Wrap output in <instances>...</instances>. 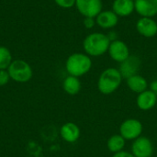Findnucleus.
I'll return each mask as SVG.
<instances>
[{"label": "nucleus", "mask_w": 157, "mask_h": 157, "mask_svg": "<svg viewBox=\"0 0 157 157\" xmlns=\"http://www.w3.org/2000/svg\"><path fill=\"white\" fill-rule=\"evenodd\" d=\"M108 37H109V39L110 40V41H112V40H118L117 39V33L113 30V31H110L109 34H108Z\"/></svg>", "instance_id": "obj_25"}, {"label": "nucleus", "mask_w": 157, "mask_h": 157, "mask_svg": "<svg viewBox=\"0 0 157 157\" xmlns=\"http://www.w3.org/2000/svg\"><path fill=\"white\" fill-rule=\"evenodd\" d=\"M92 59L86 53L75 52L65 62V69L69 75L80 77L86 75L92 68Z\"/></svg>", "instance_id": "obj_3"}, {"label": "nucleus", "mask_w": 157, "mask_h": 157, "mask_svg": "<svg viewBox=\"0 0 157 157\" xmlns=\"http://www.w3.org/2000/svg\"><path fill=\"white\" fill-rule=\"evenodd\" d=\"M96 24L102 29H113L119 23V17L111 10H102L96 17Z\"/></svg>", "instance_id": "obj_11"}, {"label": "nucleus", "mask_w": 157, "mask_h": 157, "mask_svg": "<svg viewBox=\"0 0 157 157\" xmlns=\"http://www.w3.org/2000/svg\"><path fill=\"white\" fill-rule=\"evenodd\" d=\"M126 84L128 88L136 94H140L148 89V81L141 75L137 74L126 79Z\"/></svg>", "instance_id": "obj_16"}, {"label": "nucleus", "mask_w": 157, "mask_h": 157, "mask_svg": "<svg viewBox=\"0 0 157 157\" xmlns=\"http://www.w3.org/2000/svg\"><path fill=\"white\" fill-rule=\"evenodd\" d=\"M112 157H135L132 152H127V151H121V152H119L117 154H114Z\"/></svg>", "instance_id": "obj_23"}, {"label": "nucleus", "mask_w": 157, "mask_h": 157, "mask_svg": "<svg viewBox=\"0 0 157 157\" xmlns=\"http://www.w3.org/2000/svg\"><path fill=\"white\" fill-rule=\"evenodd\" d=\"M81 131L77 124L74 122H66L60 129V135L62 139L69 144H74L80 138Z\"/></svg>", "instance_id": "obj_13"}, {"label": "nucleus", "mask_w": 157, "mask_h": 157, "mask_svg": "<svg viewBox=\"0 0 157 157\" xmlns=\"http://www.w3.org/2000/svg\"><path fill=\"white\" fill-rule=\"evenodd\" d=\"M122 75L118 68L109 67L99 75L98 80V89L103 95H110L117 91L122 83Z\"/></svg>", "instance_id": "obj_2"}, {"label": "nucleus", "mask_w": 157, "mask_h": 157, "mask_svg": "<svg viewBox=\"0 0 157 157\" xmlns=\"http://www.w3.org/2000/svg\"><path fill=\"white\" fill-rule=\"evenodd\" d=\"M112 10L119 17H129L135 11L134 0H114L112 3Z\"/></svg>", "instance_id": "obj_15"}, {"label": "nucleus", "mask_w": 157, "mask_h": 157, "mask_svg": "<svg viewBox=\"0 0 157 157\" xmlns=\"http://www.w3.org/2000/svg\"><path fill=\"white\" fill-rule=\"evenodd\" d=\"M83 24H84V27L87 29H93L95 27V25H97L95 17H84Z\"/></svg>", "instance_id": "obj_22"}, {"label": "nucleus", "mask_w": 157, "mask_h": 157, "mask_svg": "<svg viewBox=\"0 0 157 157\" xmlns=\"http://www.w3.org/2000/svg\"><path fill=\"white\" fill-rule=\"evenodd\" d=\"M156 157H157V156H156Z\"/></svg>", "instance_id": "obj_26"}, {"label": "nucleus", "mask_w": 157, "mask_h": 157, "mask_svg": "<svg viewBox=\"0 0 157 157\" xmlns=\"http://www.w3.org/2000/svg\"><path fill=\"white\" fill-rule=\"evenodd\" d=\"M108 53L111 60L119 63L124 62L131 55L128 45L121 40H115L110 41Z\"/></svg>", "instance_id": "obj_8"}, {"label": "nucleus", "mask_w": 157, "mask_h": 157, "mask_svg": "<svg viewBox=\"0 0 157 157\" xmlns=\"http://www.w3.org/2000/svg\"><path fill=\"white\" fill-rule=\"evenodd\" d=\"M10 79L17 83H26L32 77L33 72L30 65L20 59L12 61L11 64L7 68Z\"/></svg>", "instance_id": "obj_4"}, {"label": "nucleus", "mask_w": 157, "mask_h": 157, "mask_svg": "<svg viewBox=\"0 0 157 157\" xmlns=\"http://www.w3.org/2000/svg\"><path fill=\"white\" fill-rule=\"evenodd\" d=\"M157 103V96L151 90L147 89L138 94L136 98L137 107L144 111L150 110L155 107Z\"/></svg>", "instance_id": "obj_14"}, {"label": "nucleus", "mask_w": 157, "mask_h": 157, "mask_svg": "<svg viewBox=\"0 0 157 157\" xmlns=\"http://www.w3.org/2000/svg\"><path fill=\"white\" fill-rule=\"evenodd\" d=\"M10 76L7 70H0V86H6L9 82Z\"/></svg>", "instance_id": "obj_21"}, {"label": "nucleus", "mask_w": 157, "mask_h": 157, "mask_svg": "<svg viewBox=\"0 0 157 157\" xmlns=\"http://www.w3.org/2000/svg\"><path fill=\"white\" fill-rule=\"evenodd\" d=\"M110 40L108 34L103 32H92L88 34L83 41L85 53L90 57H99L108 52Z\"/></svg>", "instance_id": "obj_1"}, {"label": "nucleus", "mask_w": 157, "mask_h": 157, "mask_svg": "<svg viewBox=\"0 0 157 157\" xmlns=\"http://www.w3.org/2000/svg\"><path fill=\"white\" fill-rule=\"evenodd\" d=\"M138 33L144 38H154L157 35V22L154 17H141L135 25Z\"/></svg>", "instance_id": "obj_10"}, {"label": "nucleus", "mask_w": 157, "mask_h": 157, "mask_svg": "<svg viewBox=\"0 0 157 157\" xmlns=\"http://www.w3.org/2000/svg\"><path fill=\"white\" fill-rule=\"evenodd\" d=\"M150 89L157 96V79L154 80L151 84H150Z\"/></svg>", "instance_id": "obj_24"}, {"label": "nucleus", "mask_w": 157, "mask_h": 157, "mask_svg": "<svg viewBox=\"0 0 157 157\" xmlns=\"http://www.w3.org/2000/svg\"><path fill=\"white\" fill-rule=\"evenodd\" d=\"M63 88L68 95H77L81 90V82L78 77L68 75L63 82Z\"/></svg>", "instance_id": "obj_17"}, {"label": "nucleus", "mask_w": 157, "mask_h": 157, "mask_svg": "<svg viewBox=\"0 0 157 157\" xmlns=\"http://www.w3.org/2000/svg\"><path fill=\"white\" fill-rule=\"evenodd\" d=\"M125 145H126V140L120 133L111 135L107 142V147L109 151L113 155L123 151Z\"/></svg>", "instance_id": "obj_18"}, {"label": "nucleus", "mask_w": 157, "mask_h": 157, "mask_svg": "<svg viewBox=\"0 0 157 157\" xmlns=\"http://www.w3.org/2000/svg\"><path fill=\"white\" fill-rule=\"evenodd\" d=\"M12 63L10 51L4 46H0V70H7Z\"/></svg>", "instance_id": "obj_19"}, {"label": "nucleus", "mask_w": 157, "mask_h": 157, "mask_svg": "<svg viewBox=\"0 0 157 157\" xmlns=\"http://www.w3.org/2000/svg\"><path fill=\"white\" fill-rule=\"evenodd\" d=\"M142 65V61L137 55H130L124 62L120 63L118 68L124 79L137 75Z\"/></svg>", "instance_id": "obj_9"}, {"label": "nucleus", "mask_w": 157, "mask_h": 157, "mask_svg": "<svg viewBox=\"0 0 157 157\" xmlns=\"http://www.w3.org/2000/svg\"><path fill=\"white\" fill-rule=\"evenodd\" d=\"M154 151L152 141L145 136H140L132 142V154L135 157H152Z\"/></svg>", "instance_id": "obj_7"}, {"label": "nucleus", "mask_w": 157, "mask_h": 157, "mask_svg": "<svg viewBox=\"0 0 157 157\" xmlns=\"http://www.w3.org/2000/svg\"><path fill=\"white\" fill-rule=\"evenodd\" d=\"M134 6L140 17H154L157 15V0H134Z\"/></svg>", "instance_id": "obj_12"}, {"label": "nucleus", "mask_w": 157, "mask_h": 157, "mask_svg": "<svg viewBox=\"0 0 157 157\" xmlns=\"http://www.w3.org/2000/svg\"><path fill=\"white\" fill-rule=\"evenodd\" d=\"M144 131L143 123L137 119H127L120 126V134L126 141H134L142 136Z\"/></svg>", "instance_id": "obj_5"}, {"label": "nucleus", "mask_w": 157, "mask_h": 157, "mask_svg": "<svg viewBox=\"0 0 157 157\" xmlns=\"http://www.w3.org/2000/svg\"><path fill=\"white\" fill-rule=\"evenodd\" d=\"M75 6L84 17H96L103 10L102 0H75Z\"/></svg>", "instance_id": "obj_6"}, {"label": "nucleus", "mask_w": 157, "mask_h": 157, "mask_svg": "<svg viewBox=\"0 0 157 157\" xmlns=\"http://www.w3.org/2000/svg\"><path fill=\"white\" fill-rule=\"evenodd\" d=\"M57 6L62 8H71L75 6V0H54Z\"/></svg>", "instance_id": "obj_20"}]
</instances>
